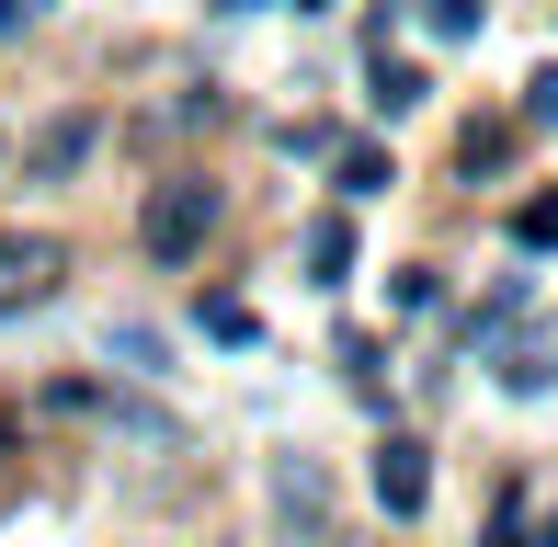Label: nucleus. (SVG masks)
<instances>
[{
	"label": "nucleus",
	"instance_id": "obj_5",
	"mask_svg": "<svg viewBox=\"0 0 558 547\" xmlns=\"http://www.w3.org/2000/svg\"><path fill=\"white\" fill-rule=\"evenodd\" d=\"M365 81H376V114H411L422 92H434V81H422L411 58H388V46H376V69H365Z\"/></svg>",
	"mask_w": 558,
	"mask_h": 547
},
{
	"label": "nucleus",
	"instance_id": "obj_9",
	"mask_svg": "<svg viewBox=\"0 0 558 547\" xmlns=\"http://www.w3.org/2000/svg\"><path fill=\"white\" fill-rule=\"evenodd\" d=\"M513 240H524V252H547V240H558V206H547V194H536V206L513 217Z\"/></svg>",
	"mask_w": 558,
	"mask_h": 547
},
{
	"label": "nucleus",
	"instance_id": "obj_3",
	"mask_svg": "<svg viewBox=\"0 0 558 547\" xmlns=\"http://www.w3.org/2000/svg\"><path fill=\"white\" fill-rule=\"evenodd\" d=\"M376 502H388L399 525L434 502V467H422V445H411V434H388V445H376Z\"/></svg>",
	"mask_w": 558,
	"mask_h": 547
},
{
	"label": "nucleus",
	"instance_id": "obj_6",
	"mask_svg": "<svg viewBox=\"0 0 558 547\" xmlns=\"http://www.w3.org/2000/svg\"><path fill=\"white\" fill-rule=\"evenodd\" d=\"M308 263H319V285H342V263H353V229H342V217L308 229Z\"/></svg>",
	"mask_w": 558,
	"mask_h": 547
},
{
	"label": "nucleus",
	"instance_id": "obj_12",
	"mask_svg": "<svg viewBox=\"0 0 558 547\" xmlns=\"http://www.w3.org/2000/svg\"><path fill=\"white\" fill-rule=\"evenodd\" d=\"M217 12H263V0H217Z\"/></svg>",
	"mask_w": 558,
	"mask_h": 547
},
{
	"label": "nucleus",
	"instance_id": "obj_13",
	"mask_svg": "<svg viewBox=\"0 0 558 547\" xmlns=\"http://www.w3.org/2000/svg\"><path fill=\"white\" fill-rule=\"evenodd\" d=\"M547 547H558V513H547Z\"/></svg>",
	"mask_w": 558,
	"mask_h": 547
},
{
	"label": "nucleus",
	"instance_id": "obj_1",
	"mask_svg": "<svg viewBox=\"0 0 558 547\" xmlns=\"http://www.w3.org/2000/svg\"><path fill=\"white\" fill-rule=\"evenodd\" d=\"M206 240H217V183L206 171H160L148 206H137V252L148 263H194Z\"/></svg>",
	"mask_w": 558,
	"mask_h": 547
},
{
	"label": "nucleus",
	"instance_id": "obj_7",
	"mask_svg": "<svg viewBox=\"0 0 558 547\" xmlns=\"http://www.w3.org/2000/svg\"><path fill=\"white\" fill-rule=\"evenodd\" d=\"M388 183H399V171L376 160V148H342V194H388Z\"/></svg>",
	"mask_w": 558,
	"mask_h": 547
},
{
	"label": "nucleus",
	"instance_id": "obj_11",
	"mask_svg": "<svg viewBox=\"0 0 558 547\" xmlns=\"http://www.w3.org/2000/svg\"><path fill=\"white\" fill-rule=\"evenodd\" d=\"M23 12H35V0H0V35H12V23H23Z\"/></svg>",
	"mask_w": 558,
	"mask_h": 547
},
{
	"label": "nucleus",
	"instance_id": "obj_10",
	"mask_svg": "<svg viewBox=\"0 0 558 547\" xmlns=\"http://www.w3.org/2000/svg\"><path fill=\"white\" fill-rule=\"evenodd\" d=\"M434 35H478V0H434Z\"/></svg>",
	"mask_w": 558,
	"mask_h": 547
},
{
	"label": "nucleus",
	"instance_id": "obj_2",
	"mask_svg": "<svg viewBox=\"0 0 558 547\" xmlns=\"http://www.w3.org/2000/svg\"><path fill=\"white\" fill-rule=\"evenodd\" d=\"M58 274H69V252L46 229H0V319L35 308V296H58Z\"/></svg>",
	"mask_w": 558,
	"mask_h": 547
},
{
	"label": "nucleus",
	"instance_id": "obj_8",
	"mask_svg": "<svg viewBox=\"0 0 558 547\" xmlns=\"http://www.w3.org/2000/svg\"><path fill=\"white\" fill-rule=\"evenodd\" d=\"M524 126H558V69H536V81H524Z\"/></svg>",
	"mask_w": 558,
	"mask_h": 547
},
{
	"label": "nucleus",
	"instance_id": "obj_4",
	"mask_svg": "<svg viewBox=\"0 0 558 547\" xmlns=\"http://www.w3.org/2000/svg\"><path fill=\"white\" fill-rule=\"evenodd\" d=\"M92 137H104L92 114H58V126H46L35 148H23V171H35V183H58V171H81V160H92Z\"/></svg>",
	"mask_w": 558,
	"mask_h": 547
}]
</instances>
